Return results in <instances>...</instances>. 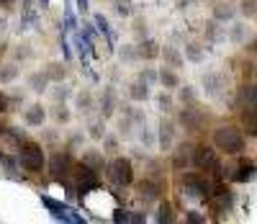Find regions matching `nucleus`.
Here are the masks:
<instances>
[{
  "instance_id": "obj_56",
  "label": "nucleus",
  "mask_w": 257,
  "mask_h": 224,
  "mask_svg": "<svg viewBox=\"0 0 257 224\" xmlns=\"http://www.w3.org/2000/svg\"><path fill=\"white\" fill-rule=\"evenodd\" d=\"M252 70H254V64H252V62H249V64H244V72H242V75H244V80H252V75H254Z\"/></svg>"
},
{
  "instance_id": "obj_32",
  "label": "nucleus",
  "mask_w": 257,
  "mask_h": 224,
  "mask_svg": "<svg viewBox=\"0 0 257 224\" xmlns=\"http://www.w3.org/2000/svg\"><path fill=\"white\" fill-rule=\"evenodd\" d=\"M36 26V13L34 11H21V21H18V34L31 31Z\"/></svg>"
},
{
  "instance_id": "obj_7",
  "label": "nucleus",
  "mask_w": 257,
  "mask_h": 224,
  "mask_svg": "<svg viewBox=\"0 0 257 224\" xmlns=\"http://www.w3.org/2000/svg\"><path fill=\"white\" fill-rule=\"evenodd\" d=\"M72 165H75L72 152L70 150H59V152L52 155V160H49V173H52V178H57V181H64V178H70Z\"/></svg>"
},
{
  "instance_id": "obj_45",
  "label": "nucleus",
  "mask_w": 257,
  "mask_h": 224,
  "mask_svg": "<svg viewBox=\"0 0 257 224\" xmlns=\"http://www.w3.org/2000/svg\"><path fill=\"white\" fill-rule=\"evenodd\" d=\"M139 80H144V83H147V85H152V83H155V80H157V72H155V70H152V67H144V70H142V72H139Z\"/></svg>"
},
{
  "instance_id": "obj_13",
  "label": "nucleus",
  "mask_w": 257,
  "mask_h": 224,
  "mask_svg": "<svg viewBox=\"0 0 257 224\" xmlns=\"http://www.w3.org/2000/svg\"><path fill=\"white\" fill-rule=\"evenodd\" d=\"M190 155H193V144L180 142V144L175 147V152H173V168H175V170H185V168L190 165Z\"/></svg>"
},
{
  "instance_id": "obj_50",
  "label": "nucleus",
  "mask_w": 257,
  "mask_h": 224,
  "mask_svg": "<svg viewBox=\"0 0 257 224\" xmlns=\"http://www.w3.org/2000/svg\"><path fill=\"white\" fill-rule=\"evenodd\" d=\"M128 221H132V224H144L147 214L144 211H128Z\"/></svg>"
},
{
  "instance_id": "obj_49",
  "label": "nucleus",
  "mask_w": 257,
  "mask_h": 224,
  "mask_svg": "<svg viewBox=\"0 0 257 224\" xmlns=\"http://www.w3.org/2000/svg\"><path fill=\"white\" fill-rule=\"evenodd\" d=\"M244 29H247V26H242V24L231 29V39L237 41V44H242V41H244Z\"/></svg>"
},
{
  "instance_id": "obj_38",
  "label": "nucleus",
  "mask_w": 257,
  "mask_h": 224,
  "mask_svg": "<svg viewBox=\"0 0 257 224\" xmlns=\"http://www.w3.org/2000/svg\"><path fill=\"white\" fill-rule=\"evenodd\" d=\"M221 36H224V31L219 29V21H211V24L206 26V39L208 41H219Z\"/></svg>"
},
{
  "instance_id": "obj_8",
  "label": "nucleus",
  "mask_w": 257,
  "mask_h": 224,
  "mask_svg": "<svg viewBox=\"0 0 257 224\" xmlns=\"http://www.w3.org/2000/svg\"><path fill=\"white\" fill-rule=\"evenodd\" d=\"M41 204H44L47 209H49V214L54 216V219H59V221H70V224H80V221H85L82 216H77L72 209H67L62 204V201H54L52 196H47V193H41Z\"/></svg>"
},
{
  "instance_id": "obj_29",
  "label": "nucleus",
  "mask_w": 257,
  "mask_h": 224,
  "mask_svg": "<svg viewBox=\"0 0 257 224\" xmlns=\"http://www.w3.org/2000/svg\"><path fill=\"white\" fill-rule=\"evenodd\" d=\"M160 57H162L170 67H180V64H183V57H180V52H178L175 47H160Z\"/></svg>"
},
{
  "instance_id": "obj_27",
  "label": "nucleus",
  "mask_w": 257,
  "mask_h": 224,
  "mask_svg": "<svg viewBox=\"0 0 257 224\" xmlns=\"http://www.w3.org/2000/svg\"><path fill=\"white\" fill-rule=\"evenodd\" d=\"M75 103H77V111L80 114H93V108H95V103H93V96L88 93V91H82V93H77L75 96Z\"/></svg>"
},
{
  "instance_id": "obj_10",
  "label": "nucleus",
  "mask_w": 257,
  "mask_h": 224,
  "mask_svg": "<svg viewBox=\"0 0 257 224\" xmlns=\"http://www.w3.org/2000/svg\"><path fill=\"white\" fill-rule=\"evenodd\" d=\"M137 196L144 201V204H155V201L162 198V183L152 181V178H144V181L137 183Z\"/></svg>"
},
{
  "instance_id": "obj_37",
  "label": "nucleus",
  "mask_w": 257,
  "mask_h": 224,
  "mask_svg": "<svg viewBox=\"0 0 257 224\" xmlns=\"http://www.w3.org/2000/svg\"><path fill=\"white\" fill-rule=\"evenodd\" d=\"M52 116H54L57 124H67L70 121V111H67V106H64V103H57L54 111H52Z\"/></svg>"
},
{
  "instance_id": "obj_31",
  "label": "nucleus",
  "mask_w": 257,
  "mask_h": 224,
  "mask_svg": "<svg viewBox=\"0 0 257 224\" xmlns=\"http://www.w3.org/2000/svg\"><path fill=\"white\" fill-rule=\"evenodd\" d=\"M18 75H21V70H18V64H16V62H8V64L0 67V83H3V85L13 83Z\"/></svg>"
},
{
  "instance_id": "obj_60",
  "label": "nucleus",
  "mask_w": 257,
  "mask_h": 224,
  "mask_svg": "<svg viewBox=\"0 0 257 224\" xmlns=\"http://www.w3.org/2000/svg\"><path fill=\"white\" fill-rule=\"evenodd\" d=\"M118 13H121V16H128V8H126L123 3H118Z\"/></svg>"
},
{
  "instance_id": "obj_34",
  "label": "nucleus",
  "mask_w": 257,
  "mask_h": 224,
  "mask_svg": "<svg viewBox=\"0 0 257 224\" xmlns=\"http://www.w3.org/2000/svg\"><path fill=\"white\" fill-rule=\"evenodd\" d=\"M0 165H3L8 178H18V160L11 158V155H0Z\"/></svg>"
},
{
  "instance_id": "obj_39",
  "label": "nucleus",
  "mask_w": 257,
  "mask_h": 224,
  "mask_svg": "<svg viewBox=\"0 0 257 224\" xmlns=\"http://www.w3.org/2000/svg\"><path fill=\"white\" fill-rule=\"evenodd\" d=\"M254 8H257V0H242V3H239L242 16H244V18H249V21H252V18H254V13H257Z\"/></svg>"
},
{
  "instance_id": "obj_42",
  "label": "nucleus",
  "mask_w": 257,
  "mask_h": 224,
  "mask_svg": "<svg viewBox=\"0 0 257 224\" xmlns=\"http://www.w3.org/2000/svg\"><path fill=\"white\" fill-rule=\"evenodd\" d=\"M75 29H77V21H75L72 6H67V11H64V31H75Z\"/></svg>"
},
{
  "instance_id": "obj_18",
  "label": "nucleus",
  "mask_w": 257,
  "mask_h": 224,
  "mask_svg": "<svg viewBox=\"0 0 257 224\" xmlns=\"http://www.w3.org/2000/svg\"><path fill=\"white\" fill-rule=\"evenodd\" d=\"M113 108H116V93L113 88H105L103 91V98H100V114H103V121L113 116Z\"/></svg>"
},
{
  "instance_id": "obj_57",
  "label": "nucleus",
  "mask_w": 257,
  "mask_h": 224,
  "mask_svg": "<svg viewBox=\"0 0 257 224\" xmlns=\"http://www.w3.org/2000/svg\"><path fill=\"white\" fill-rule=\"evenodd\" d=\"M3 111H8V98H6V93H0V114Z\"/></svg>"
},
{
  "instance_id": "obj_51",
  "label": "nucleus",
  "mask_w": 257,
  "mask_h": 224,
  "mask_svg": "<svg viewBox=\"0 0 257 224\" xmlns=\"http://www.w3.org/2000/svg\"><path fill=\"white\" fill-rule=\"evenodd\" d=\"M103 147H105V152H116L118 150V142L113 137H103Z\"/></svg>"
},
{
  "instance_id": "obj_58",
  "label": "nucleus",
  "mask_w": 257,
  "mask_h": 224,
  "mask_svg": "<svg viewBox=\"0 0 257 224\" xmlns=\"http://www.w3.org/2000/svg\"><path fill=\"white\" fill-rule=\"evenodd\" d=\"M77 11L80 13H88V0H77Z\"/></svg>"
},
{
  "instance_id": "obj_44",
  "label": "nucleus",
  "mask_w": 257,
  "mask_h": 224,
  "mask_svg": "<svg viewBox=\"0 0 257 224\" xmlns=\"http://www.w3.org/2000/svg\"><path fill=\"white\" fill-rule=\"evenodd\" d=\"M185 221H190V224H203L206 216H203L201 211H196V209H190V211H185Z\"/></svg>"
},
{
  "instance_id": "obj_36",
  "label": "nucleus",
  "mask_w": 257,
  "mask_h": 224,
  "mask_svg": "<svg viewBox=\"0 0 257 224\" xmlns=\"http://www.w3.org/2000/svg\"><path fill=\"white\" fill-rule=\"evenodd\" d=\"M52 98H54V103H64V101L70 98V88L62 85V83H57V85L52 88Z\"/></svg>"
},
{
  "instance_id": "obj_15",
  "label": "nucleus",
  "mask_w": 257,
  "mask_h": 224,
  "mask_svg": "<svg viewBox=\"0 0 257 224\" xmlns=\"http://www.w3.org/2000/svg\"><path fill=\"white\" fill-rule=\"evenodd\" d=\"M24 121H26L29 126H41V124L47 121V108L41 106V103L29 106V108L24 111Z\"/></svg>"
},
{
  "instance_id": "obj_16",
  "label": "nucleus",
  "mask_w": 257,
  "mask_h": 224,
  "mask_svg": "<svg viewBox=\"0 0 257 224\" xmlns=\"http://www.w3.org/2000/svg\"><path fill=\"white\" fill-rule=\"evenodd\" d=\"M231 178H234L237 183H249V181H254V160H242Z\"/></svg>"
},
{
  "instance_id": "obj_5",
  "label": "nucleus",
  "mask_w": 257,
  "mask_h": 224,
  "mask_svg": "<svg viewBox=\"0 0 257 224\" xmlns=\"http://www.w3.org/2000/svg\"><path fill=\"white\" fill-rule=\"evenodd\" d=\"M211 188H213V181L203 178L201 173H183V193H185L188 198H201V201H208Z\"/></svg>"
},
{
  "instance_id": "obj_1",
  "label": "nucleus",
  "mask_w": 257,
  "mask_h": 224,
  "mask_svg": "<svg viewBox=\"0 0 257 224\" xmlns=\"http://www.w3.org/2000/svg\"><path fill=\"white\" fill-rule=\"evenodd\" d=\"M16 160H18V168H24L26 173H41L47 165V155H44V147L39 142H24L18 150H16Z\"/></svg>"
},
{
  "instance_id": "obj_59",
  "label": "nucleus",
  "mask_w": 257,
  "mask_h": 224,
  "mask_svg": "<svg viewBox=\"0 0 257 224\" xmlns=\"http://www.w3.org/2000/svg\"><path fill=\"white\" fill-rule=\"evenodd\" d=\"M36 3H39L41 11H47V8H49V0H36Z\"/></svg>"
},
{
  "instance_id": "obj_4",
  "label": "nucleus",
  "mask_w": 257,
  "mask_h": 224,
  "mask_svg": "<svg viewBox=\"0 0 257 224\" xmlns=\"http://www.w3.org/2000/svg\"><path fill=\"white\" fill-rule=\"evenodd\" d=\"M70 175H75V181H77L75 193H77L80 198L90 196L93 191H98V188H100V178H98V173H95L93 168H88L85 163H75Z\"/></svg>"
},
{
  "instance_id": "obj_24",
  "label": "nucleus",
  "mask_w": 257,
  "mask_h": 224,
  "mask_svg": "<svg viewBox=\"0 0 257 224\" xmlns=\"http://www.w3.org/2000/svg\"><path fill=\"white\" fill-rule=\"evenodd\" d=\"M160 224H173L175 221V209L170 201H160V206H157V216H155Z\"/></svg>"
},
{
  "instance_id": "obj_17",
  "label": "nucleus",
  "mask_w": 257,
  "mask_h": 224,
  "mask_svg": "<svg viewBox=\"0 0 257 224\" xmlns=\"http://www.w3.org/2000/svg\"><path fill=\"white\" fill-rule=\"evenodd\" d=\"M82 163L88 165V168H93L95 173H100L103 165H105V158H103V152H100V150L93 147V150H85V152H82Z\"/></svg>"
},
{
  "instance_id": "obj_21",
  "label": "nucleus",
  "mask_w": 257,
  "mask_h": 224,
  "mask_svg": "<svg viewBox=\"0 0 257 224\" xmlns=\"http://www.w3.org/2000/svg\"><path fill=\"white\" fill-rule=\"evenodd\" d=\"M0 139H6L13 150H18L21 144L26 142V131H21V129H16V126H11V129H3V134H0Z\"/></svg>"
},
{
  "instance_id": "obj_53",
  "label": "nucleus",
  "mask_w": 257,
  "mask_h": 224,
  "mask_svg": "<svg viewBox=\"0 0 257 224\" xmlns=\"http://www.w3.org/2000/svg\"><path fill=\"white\" fill-rule=\"evenodd\" d=\"M134 31H137L139 36H144V34H147V21H144V18H137V24H134Z\"/></svg>"
},
{
  "instance_id": "obj_2",
  "label": "nucleus",
  "mask_w": 257,
  "mask_h": 224,
  "mask_svg": "<svg viewBox=\"0 0 257 224\" xmlns=\"http://www.w3.org/2000/svg\"><path fill=\"white\" fill-rule=\"evenodd\" d=\"M213 147L224 155H239L244 150V137L237 126H219L213 131Z\"/></svg>"
},
{
  "instance_id": "obj_14",
  "label": "nucleus",
  "mask_w": 257,
  "mask_h": 224,
  "mask_svg": "<svg viewBox=\"0 0 257 224\" xmlns=\"http://www.w3.org/2000/svg\"><path fill=\"white\" fill-rule=\"evenodd\" d=\"M137 49V59H155V57H160V44L155 41V39H142L139 41V47H134Z\"/></svg>"
},
{
  "instance_id": "obj_61",
  "label": "nucleus",
  "mask_w": 257,
  "mask_h": 224,
  "mask_svg": "<svg viewBox=\"0 0 257 224\" xmlns=\"http://www.w3.org/2000/svg\"><path fill=\"white\" fill-rule=\"evenodd\" d=\"M0 31H6V18H0Z\"/></svg>"
},
{
  "instance_id": "obj_26",
  "label": "nucleus",
  "mask_w": 257,
  "mask_h": 224,
  "mask_svg": "<svg viewBox=\"0 0 257 224\" xmlns=\"http://www.w3.org/2000/svg\"><path fill=\"white\" fill-rule=\"evenodd\" d=\"M157 80L162 83L165 91H173V88L180 85V78H178L173 70H170V67H162V72H157Z\"/></svg>"
},
{
  "instance_id": "obj_19",
  "label": "nucleus",
  "mask_w": 257,
  "mask_h": 224,
  "mask_svg": "<svg viewBox=\"0 0 257 224\" xmlns=\"http://www.w3.org/2000/svg\"><path fill=\"white\" fill-rule=\"evenodd\" d=\"M75 49H77V54H80L82 62H88L90 54H93V49H95V44L85 36V34H80V36H75Z\"/></svg>"
},
{
  "instance_id": "obj_52",
  "label": "nucleus",
  "mask_w": 257,
  "mask_h": 224,
  "mask_svg": "<svg viewBox=\"0 0 257 224\" xmlns=\"http://www.w3.org/2000/svg\"><path fill=\"white\" fill-rule=\"evenodd\" d=\"M157 103H160V108H162V111H170V106H173V98H170L167 93H162V96L157 98Z\"/></svg>"
},
{
  "instance_id": "obj_20",
  "label": "nucleus",
  "mask_w": 257,
  "mask_h": 224,
  "mask_svg": "<svg viewBox=\"0 0 257 224\" xmlns=\"http://www.w3.org/2000/svg\"><path fill=\"white\" fill-rule=\"evenodd\" d=\"M128 98L137 101V103L147 101V98H149V85H147L144 80H139V78H137L132 85H128Z\"/></svg>"
},
{
  "instance_id": "obj_41",
  "label": "nucleus",
  "mask_w": 257,
  "mask_h": 224,
  "mask_svg": "<svg viewBox=\"0 0 257 224\" xmlns=\"http://www.w3.org/2000/svg\"><path fill=\"white\" fill-rule=\"evenodd\" d=\"M178 88H180V85H178ZM178 98H180V103H196V93H193V88H190V85L180 88Z\"/></svg>"
},
{
  "instance_id": "obj_33",
  "label": "nucleus",
  "mask_w": 257,
  "mask_h": 224,
  "mask_svg": "<svg viewBox=\"0 0 257 224\" xmlns=\"http://www.w3.org/2000/svg\"><path fill=\"white\" fill-rule=\"evenodd\" d=\"M239 101H242V106H254V83L249 80H244V85L239 88Z\"/></svg>"
},
{
  "instance_id": "obj_55",
  "label": "nucleus",
  "mask_w": 257,
  "mask_h": 224,
  "mask_svg": "<svg viewBox=\"0 0 257 224\" xmlns=\"http://www.w3.org/2000/svg\"><path fill=\"white\" fill-rule=\"evenodd\" d=\"M0 8H3L6 13H11L16 8V0H0Z\"/></svg>"
},
{
  "instance_id": "obj_35",
  "label": "nucleus",
  "mask_w": 257,
  "mask_h": 224,
  "mask_svg": "<svg viewBox=\"0 0 257 224\" xmlns=\"http://www.w3.org/2000/svg\"><path fill=\"white\" fill-rule=\"evenodd\" d=\"M185 57L190 59V62H203V57H206V52L201 49V44H196V41H190L188 47H185Z\"/></svg>"
},
{
  "instance_id": "obj_30",
  "label": "nucleus",
  "mask_w": 257,
  "mask_h": 224,
  "mask_svg": "<svg viewBox=\"0 0 257 224\" xmlns=\"http://www.w3.org/2000/svg\"><path fill=\"white\" fill-rule=\"evenodd\" d=\"M93 26H95V31H98V34L108 36V41L113 44V34H111V24H108V18L100 16V13H95V16H93Z\"/></svg>"
},
{
  "instance_id": "obj_48",
  "label": "nucleus",
  "mask_w": 257,
  "mask_h": 224,
  "mask_svg": "<svg viewBox=\"0 0 257 224\" xmlns=\"http://www.w3.org/2000/svg\"><path fill=\"white\" fill-rule=\"evenodd\" d=\"M121 59H126V62H132V59H137V49L134 47H121Z\"/></svg>"
},
{
  "instance_id": "obj_54",
  "label": "nucleus",
  "mask_w": 257,
  "mask_h": 224,
  "mask_svg": "<svg viewBox=\"0 0 257 224\" xmlns=\"http://www.w3.org/2000/svg\"><path fill=\"white\" fill-rule=\"evenodd\" d=\"M16 57H18V59H29V57H31V47H18Z\"/></svg>"
},
{
  "instance_id": "obj_62",
  "label": "nucleus",
  "mask_w": 257,
  "mask_h": 224,
  "mask_svg": "<svg viewBox=\"0 0 257 224\" xmlns=\"http://www.w3.org/2000/svg\"><path fill=\"white\" fill-rule=\"evenodd\" d=\"M0 134H3V126H0Z\"/></svg>"
},
{
  "instance_id": "obj_22",
  "label": "nucleus",
  "mask_w": 257,
  "mask_h": 224,
  "mask_svg": "<svg viewBox=\"0 0 257 224\" xmlns=\"http://www.w3.org/2000/svg\"><path fill=\"white\" fill-rule=\"evenodd\" d=\"M237 16L231 3H216L213 6V21H219V24H229V21Z\"/></svg>"
},
{
  "instance_id": "obj_3",
  "label": "nucleus",
  "mask_w": 257,
  "mask_h": 224,
  "mask_svg": "<svg viewBox=\"0 0 257 224\" xmlns=\"http://www.w3.org/2000/svg\"><path fill=\"white\" fill-rule=\"evenodd\" d=\"M103 168H105V178H108L116 188H126V186L134 183V165H132V160L113 158L108 165H103Z\"/></svg>"
},
{
  "instance_id": "obj_25",
  "label": "nucleus",
  "mask_w": 257,
  "mask_h": 224,
  "mask_svg": "<svg viewBox=\"0 0 257 224\" xmlns=\"http://www.w3.org/2000/svg\"><path fill=\"white\" fill-rule=\"evenodd\" d=\"M47 88H49V78H47L44 72L29 75V91H34V93H47Z\"/></svg>"
},
{
  "instance_id": "obj_43",
  "label": "nucleus",
  "mask_w": 257,
  "mask_h": 224,
  "mask_svg": "<svg viewBox=\"0 0 257 224\" xmlns=\"http://www.w3.org/2000/svg\"><path fill=\"white\" fill-rule=\"evenodd\" d=\"M149 178L162 183V165H160L157 160H149Z\"/></svg>"
},
{
  "instance_id": "obj_40",
  "label": "nucleus",
  "mask_w": 257,
  "mask_h": 224,
  "mask_svg": "<svg viewBox=\"0 0 257 224\" xmlns=\"http://www.w3.org/2000/svg\"><path fill=\"white\" fill-rule=\"evenodd\" d=\"M88 131H90L93 139H103V137H105V124H103V119H100V121H93Z\"/></svg>"
},
{
  "instance_id": "obj_28",
  "label": "nucleus",
  "mask_w": 257,
  "mask_h": 224,
  "mask_svg": "<svg viewBox=\"0 0 257 224\" xmlns=\"http://www.w3.org/2000/svg\"><path fill=\"white\" fill-rule=\"evenodd\" d=\"M44 75L49 78V83H62L64 75H67V70H64V62H52L47 70H44Z\"/></svg>"
},
{
  "instance_id": "obj_46",
  "label": "nucleus",
  "mask_w": 257,
  "mask_h": 224,
  "mask_svg": "<svg viewBox=\"0 0 257 224\" xmlns=\"http://www.w3.org/2000/svg\"><path fill=\"white\" fill-rule=\"evenodd\" d=\"M139 139L144 142V147H152V142H155V139H152V134H149V129H147V121L142 124V131H139Z\"/></svg>"
},
{
  "instance_id": "obj_47",
  "label": "nucleus",
  "mask_w": 257,
  "mask_h": 224,
  "mask_svg": "<svg viewBox=\"0 0 257 224\" xmlns=\"http://www.w3.org/2000/svg\"><path fill=\"white\" fill-rule=\"evenodd\" d=\"M113 221H116V224H128V211L118 206V209L113 211Z\"/></svg>"
},
{
  "instance_id": "obj_23",
  "label": "nucleus",
  "mask_w": 257,
  "mask_h": 224,
  "mask_svg": "<svg viewBox=\"0 0 257 224\" xmlns=\"http://www.w3.org/2000/svg\"><path fill=\"white\" fill-rule=\"evenodd\" d=\"M242 121L247 129V137H254L257 134V114H254V106H242Z\"/></svg>"
},
{
  "instance_id": "obj_12",
  "label": "nucleus",
  "mask_w": 257,
  "mask_h": 224,
  "mask_svg": "<svg viewBox=\"0 0 257 224\" xmlns=\"http://www.w3.org/2000/svg\"><path fill=\"white\" fill-rule=\"evenodd\" d=\"M157 131H160V134H157V142H160V147L167 152L170 147H173V139H175V124L170 121V119H162Z\"/></svg>"
},
{
  "instance_id": "obj_11",
  "label": "nucleus",
  "mask_w": 257,
  "mask_h": 224,
  "mask_svg": "<svg viewBox=\"0 0 257 224\" xmlns=\"http://www.w3.org/2000/svg\"><path fill=\"white\" fill-rule=\"evenodd\" d=\"M224 88H226V75L224 72H208V75H203V91L208 96H219Z\"/></svg>"
},
{
  "instance_id": "obj_6",
  "label": "nucleus",
  "mask_w": 257,
  "mask_h": 224,
  "mask_svg": "<svg viewBox=\"0 0 257 224\" xmlns=\"http://www.w3.org/2000/svg\"><path fill=\"white\" fill-rule=\"evenodd\" d=\"M178 124L185 131H190V134H198L203 129V124H206V116L196 108V103H183V111L178 114Z\"/></svg>"
},
{
  "instance_id": "obj_9",
  "label": "nucleus",
  "mask_w": 257,
  "mask_h": 224,
  "mask_svg": "<svg viewBox=\"0 0 257 224\" xmlns=\"http://www.w3.org/2000/svg\"><path fill=\"white\" fill-rule=\"evenodd\" d=\"M190 163L196 165L198 170H211L213 165L219 163L216 158V152H213V147H206V144H198V147H193V155H190Z\"/></svg>"
}]
</instances>
